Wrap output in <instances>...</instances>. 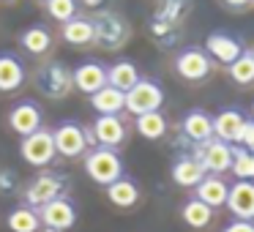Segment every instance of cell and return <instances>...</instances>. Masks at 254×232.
I'll return each mask as SVG.
<instances>
[{
    "label": "cell",
    "instance_id": "cell-1",
    "mask_svg": "<svg viewBox=\"0 0 254 232\" xmlns=\"http://www.w3.org/2000/svg\"><path fill=\"white\" fill-rule=\"evenodd\" d=\"M85 172L93 183L110 186L118 177H123V161L112 148H93L85 156Z\"/></svg>",
    "mask_w": 254,
    "mask_h": 232
},
{
    "label": "cell",
    "instance_id": "cell-2",
    "mask_svg": "<svg viewBox=\"0 0 254 232\" xmlns=\"http://www.w3.org/2000/svg\"><path fill=\"white\" fill-rule=\"evenodd\" d=\"M52 139H55V150L66 159H79V156L88 150V145H93V131L85 126H79L77 120H63L61 126L52 131Z\"/></svg>",
    "mask_w": 254,
    "mask_h": 232
},
{
    "label": "cell",
    "instance_id": "cell-3",
    "mask_svg": "<svg viewBox=\"0 0 254 232\" xmlns=\"http://www.w3.org/2000/svg\"><path fill=\"white\" fill-rule=\"evenodd\" d=\"M66 194V177L58 175V172H41V175H36L33 180L25 186V202L30 205V208H44L47 202H52V199L63 197Z\"/></svg>",
    "mask_w": 254,
    "mask_h": 232
},
{
    "label": "cell",
    "instance_id": "cell-4",
    "mask_svg": "<svg viewBox=\"0 0 254 232\" xmlns=\"http://www.w3.org/2000/svg\"><path fill=\"white\" fill-rule=\"evenodd\" d=\"M19 156H22L30 167H50L52 161H55V156H58L52 131L50 128H39V131H33L30 137H22Z\"/></svg>",
    "mask_w": 254,
    "mask_h": 232
},
{
    "label": "cell",
    "instance_id": "cell-5",
    "mask_svg": "<svg viewBox=\"0 0 254 232\" xmlns=\"http://www.w3.org/2000/svg\"><path fill=\"white\" fill-rule=\"evenodd\" d=\"M164 104V90L153 79H139L126 93V110L131 115H145V112H159Z\"/></svg>",
    "mask_w": 254,
    "mask_h": 232
},
{
    "label": "cell",
    "instance_id": "cell-6",
    "mask_svg": "<svg viewBox=\"0 0 254 232\" xmlns=\"http://www.w3.org/2000/svg\"><path fill=\"white\" fill-rule=\"evenodd\" d=\"M232 145L221 142V139H208V142L197 145V150H194V159L202 164V170L208 172V175H221V172H227L232 167Z\"/></svg>",
    "mask_w": 254,
    "mask_h": 232
},
{
    "label": "cell",
    "instance_id": "cell-7",
    "mask_svg": "<svg viewBox=\"0 0 254 232\" xmlns=\"http://www.w3.org/2000/svg\"><path fill=\"white\" fill-rule=\"evenodd\" d=\"M39 216H41V227L55 232H66L77 224V208L68 197H58L52 202H47L44 208H39Z\"/></svg>",
    "mask_w": 254,
    "mask_h": 232
},
{
    "label": "cell",
    "instance_id": "cell-8",
    "mask_svg": "<svg viewBox=\"0 0 254 232\" xmlns=\"http://www.w3.org/2000/svg\"><path fill=\"white\" fill-rule=\"evenodd\" d=\"M71 88H74L71 71L63 63H50V66L39 68V90L47 93L50 99H63Z\"/></svg>",
    "mask_w": 254,
    "mask_h": 232
},
{
    "label": "cell",
    "instance_id": "cell-9",
    "mask_svg": "<svg viewBox=\"0 0 254 232\" xmlns=\"http://www.w3.org/2000/svg\"><path fill=\"white\" fill-rule=\"evenodd\" d=\"M41 120H44V115H41V107L36 101H19L8 112V128L19 137H30L33 131H39Z\"/></svg>",
    "mask_w": 254,
    "mask_h": 232
},
{
    "label": "cell",
    "instance_id": "cell-10",
    "mask_svg": "<svg viewBox=\"0 0 254 232\" xmlns=\"http://www.w3.org/2000/svg\"><path fill=\"white\" fill-rule=\"evenodd\" d=\"M175 71L181 74L186 82H199L210 74V58L205 50H197V47H189L181 55L175 58Z\"/></svg>",
    "mask_w": 254,
    "mask_h": 232
},
{
    "label": "cell",
    "instance_id": "cell-11",
    "mask_svg": "<svg viewBox=\"0 0 254 232\" xmlns=\"http://www.w3.org/2000/svg\"><path fill=\"white\" fill-rule=\"evenodd\" d=\"M249 117L241 110H221L213 117V137L221 139L227 145H241L243 137V126H246Z\"/></svg>",
    "mask_w": 254,
    "mask_h": 232
},
{
    "label": "cell",
    "instance_id": "cell-12",
    "mask_svg": "<svg viewBox=\"0 0 254 232\" xmlns=\"http://www.w3.org/2000/svg\"><path fill=\"white\" fill-rule=\"evenodd\" d=\"M93 139L99 142V148H112L126 142V123L121 120V115H99L93 123Z\"/></svg>",
    "mask_w": 254,
    "mask_h": 232
},
{
    "label": "cell",
    "instance_id": "cell-13",
    "mask_svg": "<svg viewBox=\"0 0 254 232\" xmlns=\"http://www.w3.org/2000/svg\"><path fill=\"white\" fill-rule=\"evenodd\" d=\"M227 208L235 219L254 221V183L252 180H235L227 194Z\"/></svg>",
    "mask_w": 254,
    "mask_h": 232
},
{
    "label": "cell",
    "instance_id": "cell-14",
    "mask_svg": "<svg viewBox=\"0 0 254 232\" xmlns=\"http://www.w3.org/2000/svg\"><path fill=\"white\" fill-rule=\"evenodd\" d=\"M71 79H74V88L77 90L93 96V93H99V90L107 85V68L101 66V63H96V60L79 63V66L71 71Z\"/></svg>",
    "mask_w": 254,
    "mask_h": 232
},
{
    "label": "cell",
    "instance_id": "cell-15",
    "mask_svg": "<svg viewBox=\"0 0 254 232\" xmlns=\"http://www.w3.org/2000/svg\"><path fill=\"white\" fill-rule=\"evenodd\" d=\"M205 50L210 52V58L224 66H232L238 58L243 55V47L238 39H232L230 33H210L208 41H205Z\"/></svg>",
    "mask_w": 254,
    "mask_h": 232
},
{
    "label": "cell",
    "instance_id": "cell-16",
    "mask_svg": "<svg viewBox=\"0 0 254 232\" xmlns=\"http://www.w3.org/2000/svg\"><path fill=\"white\" fill-rule=\"evenodd\" d=\"M227 194H230V186L221 180V175H205L202 180H199V186L194 188V197H197L199 202H205L210 210L224 208Z\"/></svg>",
    "mask_w": 254,
    "mask_h": 232
},
{
    "label": "cell",
    "instance_id": "cell-17",
    "mask_svg": "<svg viewBox=\"0 0 254 232\" xmlns=\"http://www.w3.org/2000/svg\"><path fill=\"white\" fill-rule=\"evenodd\" d=\"M183 134L197 145L208 142V139H213V117L202 110H191L183 117Z\"/></svg>",
    "mask_w": 254,
    "mask_h": 232
},
{
    "label": "cell",
    "instance_id": "cell-18",
    "mask_svg": "<svg viewBox=\"0 0 254 232\" xmlns=\"http://www.w3.org/2000/svg\"><path fill=\"white\" fill-rule=\"evenodd\" d=\"M205 175H208V172L202 170V164H199L194 156H181V159L172 164V180L183 188H197Z\"/></svg>",
    "mask_w": 254,
    "mask_h": 232
},
{
    "label": "cell",
    "instance_id": "cell-19",
    "mask_svg": "<svg viewBox=\"0 0 254 232\" xmlns=\"http://www.w3.org/2000/svg\"><path fill=\"white\" fill-rule=\"evenodd\" d=\"M25 82V66L19 63V58L3 52L0 55V93H14Z\"/></svg>",
    "mask_w": 254,
    "mask_h": 232
},
{
    "label": "cell",
    "instance_id": "cell-20",
    "mask_svg": "<svg viewBox=\"0 0 254 232\" xmlns=\"http://www.w3.org/2000/svg\"><path fill=\"white\" fill-rule=\"evenodd\" d=\"M90 107H93L99 115H121L126 110V93L112 85H104L99 93L90 96Z\"/></svg>",
    "mask_w": 254,
    "mask_h": 232
},
{
    "label": "cell",
    "instance_id": "cell-21",
    "mask_svg": "<svg viewBox=\"0 0 254 232\" xmlns=\"http://www.w3.org/2000/svg\"><path fill=\"white\" fill-rule=\"evenodd\" d=\"M93 28H96V41H101L104 47H118L126 39V25L115 14H101L93 22Z\"/></svg>",
    "mask_w": 254,
    "mask_h": 232
},
{
    "label": "cell",
    "instance_id": "cell-22",
    "mask_svg": "<svg viewBox=\"0 0 254 232\" xmlns=\"http://www.w3.org/2000/svg\"><path fill=\"white\" fill-rule=\"evenodd\" d=\"M107 199L115 208H134L139 202V186L131 177H118L115 183L107 186Z\"/></svg>",
    "mask_w": 254,
    "mask_h": 232
},
{
    "label": "cell",
    "instance_id": "cell-23",
    "mask_svg": "<svg viewBox=\"0 0 254 232\" xmlns=\"http://www.w3.org/2000/svg\"><path fill=\"white\" fill-rule=\"evenodd\" d=\"M139 79L142 77H139L137 66H134L131 60H118V63H112V66L107 68V85L123 90V93H128Z\"/></svg>",
    "mask_w": 254,
    "mask_h": 232
},
{
    "label": "cell",
    "instance_id": "cell-24",
    "mask_svg": "<svg viewBox=\"0 0 254 232\" xmlns=\"http://www.w3.org/2000/svg\"><path fill=\"white\" fill-rule=\"evenodd\" d=\"M61 33H63V39H66L68 44H74V47H85V44H90V41H96L93 22H90V19H82V17L68 19V22L63 25Z\"/></svg>",
    "mask_w": 254,
    "mask_h": 232
},
{
    "label": "cell",
    "instance_id": "cell-25",
    "mask_svg": "<svg viewBox=\"0 0 254 232\" xmlns=\"http://www.w3.org/2000/svg\"><path fill=\"white\" fill-rule=\"evenodd\" d=\"M8 230L11 232H39L41 230V216L30 205H19L8 213Z\"/></svg>",
    "mask_w": 254,
    "mask_h": 232
},
{
    "label": "cell",
    "instance_id": "cell-26",
    "mask_svg": "<svg viewBox=\"0 0 254 232\" xmlns=\"http://www.w3.org/2000/svg\"><path fill=\"white\" fill-rule=\"evenodd\" d=\"M134 128L145 139H161L167 134V117L161 112H145V115H137Z\"/></svg>",
    "mask_w": 254,
    "mask_h": 232
},
{
    "label": "cell",
    "instance_id": "cell-27",
    "mask_svg": "<svg viewBox=\"0 0 254 232\" xmlns=\"http://www.w3.org/2000/svg\"><path fill=\"white\" fill-rule=\"evenodd\" d=\"M181 216H183V221H186L191 230H205V227L210 224V219H213V210H210L205 202H199L197 197H191L181 208Z\"/></svg>",
    "mask_w": 254,
    "mask_h": 232
},
{
    "label": "cell",
    "instance_id": "cell-28",
    "mask_svg": "<svg viewBox=\"0 0 254 232\" xmlns=\"http://www.w3.org/2000/svg\"><path fill=\"white\" fill-rule=\"evenodd\" d=\"M19 44H22L30 55H44V52L52 47V36H50V30H47V28L33 25V28H28L22 36H19Z\"/></svg>",
    "mask_w": 254,
    "mask_h": 232
},
{
    "label": "cell",
    "instance_id": "cell-29",
    "mask_svg": "<svg viewBox=\"0 0 254 232\" xmlns=\"http://www.w3.org/2000/svg\"><path fill=\"white\" fill-rule=\"evenodd\" d=\"M232 175L238 180H252L254 183V153H249L246 148H235L232 150Z\"/></svg>",
    "mask_w": 254,
    "mask_h": 232
},
{
    "label": "cell",
    "instance_id": "cell-30",
    "mask_svg": "<svg viewBox=\"0 0 254 232\" xmlns=\"http://www.w3.org/2000/svg\"><path fill=\"white\" fill-rule=\"evenodd\" d=\"M230 77H232V82H238V85H252L254 82V52L243 50V55L230 66Z\"/></svg>",
    "mask_w": 254,
    "mask_h": 232
},
{
    "label": "cell",
    "instance_id": "cell-31",
    "mask_svg": "<svg viewBox=\"0 0 254 232\" xmlns=\"http://www.w3.org/2000/svg\"><path fill=\"white\" fill-rule=\"evenodd\" d=\"M47 14L66 25L68 19L77 17V0H47Z\"/></svg>",
    "mask_w": 254,
    "mask_h": 232
},
{
    "label": "cell",
    "instance_id": "cell-32",
    "mask_svg": "<svg viewBox=\"0 0 254 232\" xmlns=\"http://www.w3.org/2000/svg\"><path fill=\"white\" fill-rule=\"evenodd\" d=\"M241 148H246L249 153H254V120H246V126H243Z\"/></svg>",
    "mask_w": 254,
    "mask_h": 232
},
{
    "label": "cell",
    "instance_id": "cell-33",
    "mask_svg": "<svg viewBox=\"0 0 254 232\" xmlns=\"http://www.w3.org/2000/svg\"><path fill=\"white\" fill-rule=\"evenodd\" d=\"M221 232H254V221H243V219H232Z\"/></svg>",
    "mask_w": 254,
    "mask_h": 232
},
{
    "label": "cell",
    "instance_id": "cell-34",
    "mask_svg": "<svg viewBox=\"0 0 254 232\" xmlns=\"http://www.w3.org/2000/svg\"><path fill=\"white\" fill-rule=\"evenodd\" d=\"M0 188H3V191H11L14 188V175L11 172H0Z\"/></svg>",
    "mask_w": 254,
    "mask_h": 232
},
{
    "label": "cell",
    "instance_id": "cell-35",
    "mask_svg": "<svg viewBox=\"0 0 254 232\" xmlns=\"http://www.w3.org/2000/svg\"><path fill=\"white\" fill-rule=\"evenodd\" d=\"M227 6H232V8H243V6H249L252 0H224Z\"/></svg>",
    "mask_w": 254,
    "mask_h": 232
},
{
    "label": "cell",
    "instance_id": "cell-36",
    "mask_svg": "<svg viewBox=\"0 0 254 232\" xmlns=\"http://www.w3.org/2000/svg\"><path fill=\"white\" fill-rule=\"evenodd\" d=\"M85 6H90V8H96V6H101V3H104V0H82Z\"/></svg>",
    "mask_w": 254,
    "mask_h": 232
},
{
    "label": "cell",
    "instance_id": "cell-37",
    "mask_svg": "<svg viewBox=\"0 0 254 232\" xmlns=\"http://www.w3.org/2000/svg\"><path fill=\"white\" fill-rule=\"evenodd\" d=\"M252 115H254V107H252ZM252 120H254V117H252Z\"/></svg>",
    "mask_w": 254,
    "mask_h": 232
},
{
    "label": "cell",
    "instance_id": "cell-38",
    "mask_svg": "<svg viewBox=\"0 0 254 232\" xmlns=\"http://www.w3.org/2000/svg\"><path fill=\"white\" fill-rule=\"evenodd\" d=\"M44 232H55V230H44Z\"/></svg>",
    "mask_w": 254,
    "mask_h": 232
},
{
    "label": "cell",
    "instance_id": "cell-39",
    "mask_svg": "<svg viewBox=\"0 0 254 232\" xmlns=\"http://www.w3.org/2000/svg\"><path fill=\"white\" fill-rule=\"evenodd\" d=\"M44 3H47V0H44Z\"/></svg>",
    "mask_w": 254,
    "mask_h": 232
}]
</instances>
